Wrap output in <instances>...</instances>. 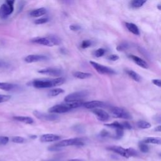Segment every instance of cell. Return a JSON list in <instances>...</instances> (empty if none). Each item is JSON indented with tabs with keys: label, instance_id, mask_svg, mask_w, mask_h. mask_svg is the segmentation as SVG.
<instances>
[{
	"label": "cell",
	"instance_id": "cell-46",
	"mask_svg": "<svg viewBox=\"0 0 161 161\" xmlns=\"http://www.w3.org/2000/svg\"><path fill=\"white\" fill-rule=\"evenodd\" d=\"M68 161H86L83 159H71L69 160Z\"/></svg>",
	"mask_w": 161,
	"mask_h": 161
},
{
	"label": "cell",
	"instance_id": "cell-18",
	"mask_svg": "<svg viewBox=\"0 0 161 161\" xmlns=\"http://www.w3.org/2000/svg\"><path fill=\"white\" fill-rule=\"evenodd\" d=\"M125 26L127 28L129 31L135 35H139L140 30L136 25L132 23H125Z\"/></svg>",
	"mask_w": 161,
	"mask_h": 161
},
{
	"label": "cell",
	"instance_id": "cell-42",
	"mask_svg": "<svg viewBox=\"0 0 161 161\" xmlns=\"http://www.w3.org/2000/svg\"><path fill=\"white\" fill-rule=\"evenodd\" d=\"M108 59L112 61H116L119 59V56L116 54H112L108 57Z\"/></svg>",
	"mask_w": 161,
	"mask_h": 161
},
{
	"label": "cell",
	"instance_id": "cell-24",
	"mask_svg": "<svg viewBox=\"0 0 161 161\" xmlns=\"http://www.w3.org/2000/svg\"><path fill=\"white\" fill-rule=\"evenodd\" d=\"M146 3V0H134L130 3L131 7L133 8H138L142 6Z\"/></svg>",
	"mask_w": 161,
	"mask_h": 161
},
{
	"label": "cell",
	"instance_id": "cell-20",
	"mask_svg": "<svg viewBox=\"0 0 161 161\" xmlns=\"http://www.w3.org/2000/svg\"><path fill=\"white\" fill-rule=\"evenodd\" d=\"M13 119L18 122H23V123H24V124H32L34 122L33 120L30 117H28V116H14Z\"/></svg>",
	"mask_w": 161,
	"mask_h": 161
},
{
	"label": "cell",
	"instance_id": "cell-21",
	"mask_svg": "<svg viewBox=\"0 0 161 161\" xmlns=\"http://www.w3.org/2000/svg\"><path fill=\"white\" fill-rule=\"evenodd\" d=\"M73 75L77 79H88L92 77V74L88 73V72H75L73 73Z\"/></svg>",
	"mask_w": 161,
	"mask_h": 161
},
{
	"label": "cell",
	"instance_id": "cell-26",
	"mask_svg": "<svg viewBox=\"0 0 161 161\" xmlns=\"http://www.w3.org/2000/svg\"><path fill=\"white\" fill-rule=\"evenodd\" d=\"M64 92V90L61 89V88H56V89H53L50 90L48 93V95L51 97H54L59 95V94L63 93Z\"/></svg>",
	"mask_w": 161,
	"mask_h": 161
},
{
	"label": "cell",
	"instance_id": "cell-44",
	"mask_svg": "<svg viewBox=\"0 0 161 161\" xmlns=\"http://www.w3.org/2000/svg\"><path fill=\"white\" fill-rule=\"evenodd\" d=\"M152 82L154 85H156V86H157L158 87L161 86L160 79H152Z\"/></svg>",
	"mask_w": 161,
	"mask_h": 161
},
{
	"label": "cell",
	"instance_id": "cell-33",
	"mask_svg": "<svg viewBox=\"0 0 161 161\" xmlns=\"http://www.w3.org/2000/svg\"><path fill=\"white\" fill-rule=\"evenodd\" d=\"M105 52L106 50L104 49H98L94 51V54L96 57H102L104 54H105Z\"/></svg>",
	"mask_w": 161,
	"mask_h": 161
},
{
	"label": "cell",
	"instance_id": "cell-1",
	"mask_svg": "<svg viewBox=\"0 0 161 161\" xmlns=\"http://www.w3.org/2000/svg\"><path fill=\"white\" fill-rule=\"evenodd\" d=\"M65 81L64 77H57L56 79H38L33 80L31 82V85L35 88H49L54 86H61Z\"/></svg>",
	"mask_w": 161,
	"mask_h": 161
},
{
	"label": "cell",
	"instance_id": "cell-23",
	"mask_svg": "<svg viewBox=\"0 0 161 161\" xmlns=\"http://www.w3.org/2000/svg\"><path fill=\"white\" fill-rule=\"evenodd\" d=\"M145 144H161V139L159 137H147L142 141Z\"/></svg>",
	"mask_w": 161,
	"mask_h": 161
},
{
	"label": "cell",
	"instance_id": "cell-35",
	"mask_svg": "<svg viewBox=\"0 0 161 161\" xmlns=\"http://www.w3.org/2000/svg\"><path fill=\"white\" fill-rule=\"evenodd\" d=\"M25 139L21 137H14L12 138V142L17 144H22L25 142Z\"/></svg>",
	"mask_w": 161,
	"mask_h": 161
},
{
	"label": "cell",
	"instance_id": "cell-31",
	"mask_svg": "<svg viewBox=\"0 0 161 161\" xmlns=\"http://www.w3.org/2000/svg\"><path fill=\"white\" fill-rule=\"evenodd\" d=\"M129 47V45L127 42H123L121 44H120L118 47H116L118 51H124V50H127Z\"/></svg>",
	"mask_w": 161,
	"mask_h": 161
},
{
	"label": "cell",
	"instance_id": "cell-6",
	"mask_svg": "<svg viewBox=\"0 0 161 161\" xmlns=\"http://www.w3.org/2000/svg\"><path fill=\"white\" fill-rule=\"evenodd\" d=\"M110 112L112 115L116 118L124 120H130L132 118L130 113L124 108H119V107H112L110 110Z\"/></svg>",
	"mask_w": 161,
	"mask_h": 161
},
{
	"label": "cell",
	"instance_id": "cell-19",
	"mask_svg": "<svg viewBox=\"0 0 161 161\" xmlns=\"http://www.w3.org/2000/svg\"><path fill=\"white\" fill-rule=\"evenodd\" d=\"M47 13V9L45 8H38L34 10L31 11L30 13V15L32 17H39L41 16H43Z\"/></svg>",
	"mask_w": 161,
	"mask_h": 161
},
{
	"label": "cell",
	"instance_id": "cell-17",
	"mask_svg": "<svg viewBox=\"0 0 161 161\" xmlns=\"http://www.w3.org/2000/svg\"><path fill=\"white\" fill-rule=\"evenodd\" d=\"M130 57L132 59V61H133L135 64H137L138 66H140V67L144 69H147L149 67V65H148L146 61H145L144 59L134 55H130Z\"/></svg>",
	"mask_w": 161,
	"mask_h": 161
},
{
	"label": "cell",
	"instance_id": "cell-38",
	"mask_svg": "<svg viewBox=\"0 0 161 161\" xmlns=\"http://www.w3.org/2000/svg\"><path fill=\"white\" fill-rule=\"evenodd\" d=\"M9 67V63L4 60L0 59V69H6Z\"/></svg>",
	"mask_w": 161,
	"mask_h": 161
},
{
	"label": "cell",
	"instance_id": "cell-40",
	"mask_svg": "<svg viewBox=\"0 0 161 161\" xmlns=\"http://www.w3.org/2000/svg\"><path fill=\"white\" fill-rule=\"evenodd\" d=\"M122 125L124 129H127V130H130L132 129V125L129 124L128 122H123L122 124Z\"/></svg>",
	"mask_w": 161,
	"mask_h": 161
},
{
	"label": "cell",
	"instance_id": "cell-34",
	"mask_svg": "<svg viewBox=\"0 0 161 161\" xmlns=\"http://www.w3.org/2000/svg\"><path fill=\"white\" fill-rule=\"evenodd\" d=\"M92 45V42H91V41L90 40H84L83 42H82L81 47V48L83 49H86L88 48V47H90Z\"/></svg>",
	"mask_w": 161,
	"mask_h": 161
},
{
	"label": "cell",
	"instance_id": "cell-37",
	"mask_svg": "<svg viewBox=\"0 0 161 161\" xmlns=\"http://www.w3.org/2000/svg\"><path fill=\"white\" fill-rule=\"evenodd\" d=\"M11 99V96L5 95V94H0V103L8 102Z\"/></svg>",
	"mask_w": 161,
	"mask_h": 161
},
{
	"label": "cell",
	"instance_id": "cell-29",
	"mask_svg": "<svg viewBox=\"0 0 161 161\" xmlns=\"http://www.w3.org/2000/svg\"><path fill=\"white\" fill-rule=\"evenodd\" d=\"M128 155L130 157H137L138 156V153L136 150H135L133 148H128L127 149Z\"/></svg>",
	"mask_w": 161,
	"mask_h": 161
},
{
	"label": "cell",
	"instance_id": "cell-30",
	"mask_svg": "<svg viewBox=\"0 0 161 161\" xmlns=\"http://www.w3.org/2000/svg\"><path fill=\"white\" fill-rule=\"evenodd\" d=\"M124 130H122V129H116V134L113 137L115 138V139H120L124 136Z\"/></svg>",
	"mask_w": 161,
	"mask_h": 161
},
{
	"label": "cell",
	"instance_id": "cell-8",
	"mask_svg": "<svg viewBox=\"0 0 161 161\" xmlns=\"http://www.w3.org/2000/svg\"><path fill=\"white\" fill-rule=\"evenodd\" d=\"M33 115L38 119L43 121H55L59 119L58 115L54 114H47V113L40 112L37 110L33 112Z\"/></svg>",
	"mask_w": 161,
	"mask_h": 161
},
{
	"label": "cell",
	"instance_id": "cell-4",
	"mask_svg": "<svg viewBox=\"0 0 161 161\" xmlns=\"http://www.w3.org/2000/svg\"><path fill=\"white\" fill-rule=\"evenodd\" d=\"M14 1H6L5 3L1 5L0 7V18L5 19L8 17L14 10Z\"/></svg>",
	"mask_w": 161,
	"mask_h": 161
},
{
	"label": "cell",
	"instance_id": "cell-43",
	"mask_svg": "<svg viewBox=\"0 0 161 161\" xmlns=\"http://www.w3.org/2000/svg\"><path fill=\"white\" fill-rule=\"evenodd\" d=\"M100 135L102 137H106L109 136L110 133L106 130H103L102 132H100Z\"/></svg>",
	"mask_w": 161,
	"mask_h": 161
},
{
	"label": "cell",
	"instance_id": "cell-10",
	"mask_svg": "<svg viewBox=\"0 0 161 161\" xmlns=\"http://www.w3.org/2000/svg\"><path fill=\"white\" fill-rule=\"evenodd\" d=\"M92 112L96 116L98 120L101 122H106L110 119V115L103 110L98 108L93 109Z\"/></svg>",
	"mask_w": 161,
	"mask_h": 161
},
{
	"label": "cell",
	"instance_id": "cell-5",
	"mask_svg": "<svg viewBox=\"0 0 161 161\" xmlns=\"http://www.w3.org/2000/svg\"><path fill=\"white\" fill-rule=\"evenodd\" d=\"M88 95V93L86 91H77V92L72 93L66 96L64 98V101L66 103L81 102Z\"/></svg>",
	"mask_w": 161,
	"mask_h": 161
},
{
	"label": "cell",
	"instance_id": "cell-48",
	"mask_svg": "<svg viewBox=\"0 0 161 161\" xmlns=\"http://www.w3.org/2000/svg\"><path fill=\"white\" fill-rule=\"evenodd\" d=\"M157 7H158V9H159V10H160V9H161V8H160V5H158V6H157Z\"/></svg>",
	"mask_w": 161,
	"mask_h": 161
},
{
	"label": "cell",
	"instance_id": "cell-2",
	"mask_svg": "<svg viewBox=\"0 0 161 161\" xmlns=\"http://www.w3.org/2000/svg\"><path fill=\"white\" fill-rule=\"evenodd\" d=\"M83 101L81 102H75L71 103H66L63 104H59L53 106L51 108L49 109V112L52 114H55V113H67L70 111L72 109L77 108L79 107L82 106L83 105Z\"/></svg>",
	"mask_w": 161,
	"mask_h": 161
},
{
	"label": "cell",
	"instance_id": "cell-47",
	"mask_svg": "<svg viewBox=\"0 0 161 161\" xmlns=\"http://www.w3.org/2000/svg\"><path fill=\"white\" fill-rule=\"evenodd\" d=\"M37 137L36 136V135H31L30 136V138H33V139H34V138H36Z\"/></svg>",
	"mask_w": 161,
	"mask_h": 161
},
{
	"label": "cell",
	"instance_id": "cell-28",
	"mask_svg": "<svg viewBox=\"0 0 161 161\" xmlns=\"http://www.w3.org/2000/svg\"><path fill=\"white\" fill-rule=\"evenodd\" d=\"M138 147H139L141 152L143 153H147L149 151V147L146 144L144 143L143 142H141L138 144Z\"/></svg>",
	"mask_w": 161,
	"mask_h": 161
},
{
	"label": "cell",
	"instance_id": "cell-16",
	"mask_svg": "<svg viewBox=\"0 0 161 161\" xmlns=\"http://www.w3.org/2000/svg\"><path fill=\"white\" fill-rule=\"evenodd\" d=\"M19 86L17 84L8 83H0V90L5 91H15L19 89Z\"/></svg>",
	"mask_w": 161,
	"mask_h": 161
},
{
	"label": "cell",
	"instance_id": "cell-39",
	"mask_svg": "<svg viewBox=\"0 0 161 161\" xmlns=\"http://www.w3.org/2000/svg\"><path fill=\"white\" fill-rule=\"evenodd\" d=\"M8 137L0 136V145H6L8 142Z\"/></svg>",
	"mask_w": 161,
	"mask_h": 161
},
{
	"label": "cell",
	"instance_id": "cell-11",
	"mask_svg": "<svg viewBox=\"0 0 161 161\" xmlns=\"http://www.w3.org/2000/svg\"><path fill=\"white\" fill-rule=\"evenodd\" d=\"M49 58L46 55H37V54H31L27 55L25 58V61L27 63H33L47 61Z\"/></svg>",
	"mask_w": 161,
	"mask_h": 161
},
{
	"label": "cell",
	"instance_id": "cell-9",
	"mask_svg": "<svg viewBox=\"0 0 161 161\" xmlns=\"http://www.w3.org/2000/svg\"><path fill=\"white\" fill-rule=\"evenodd\" d=\"M40 74L52 75V76H58L62 74V71L58 67H48L45 68L38 71Z\"/></svg>",
	"mask_w": 161,
	"mask_h": 161
},
{
	"label": "cell",
	"instance_id": "cell-3",
	"mask_svg": "<svg viewBox=\"0 0 161 161\" xmlns=\"http://www.w3.org/2000/svg\"><path fill=\"white\" fill-rule=\"evenodd\" d=\"M85 144L84 140L83 138H69V139H66L60 142L55 144L56 147H59V149H61V148L67 147V146H82Z\"/></svg>",
	"mask_w": 161,
	"mask_h": 161
},
{
	"label": "cell",
	"instance_id": "cell-14",
	"mask_svg": "<svg viewBox=\"0 0 161 161\" xmlns=\"http://www.w3.org/2000/svg\"><path fill=\"white\" fill-rule=\"evenodd\" d=\"M61 137L59 135H57L55 134H47L42 135L40 137V141L42 142H55L57 140H59Z\"/></svg>",
	"mask_w": 161,
	"mask_h": 161
},
{
	"label": "cell",
	"instance_id": "cell-13",
	"mask_svg": "<svg viewBox=\"0 0 161 161\" xmlns=\"http://www.w3.org/2000/svg\"><path fill=\"white\" fill-rule=\"evenodd\" d=\"M107 149L109 150H111L112 152H115L116 154H118L119 155L122 156V157H124L125 158H129V156L128 155L127 149L120 147V146H110L107 147Z\"/></svg>",
	"mask_w": 161,
	"mask_h": 161
},
{
	"label": "cell",
	"instance_id": "cell-27",
	"mask_svg": "<svg viewBox=\"0 0 161 161\" xmlns=\"http://www.w3.org/2000/svg\"><path fill=\"white\" fill-rule=\"evenodd\" d=\"M105 126L110 128H114V129H122V130H124V128H123L122 124L120 123H119L118 122H115L112 123V124H105Z\"/></svg>",
	"mask_w": 161,
	"mask_h": 161
},
{
	"label": "cell",
	"instance_id": "cell-41",
	"mask_svg": "<svg viewBox=\"0 0 161 161\" xmlns=\"http://www.w3.org/2000/svg\"><path fill=\"white\" fill-rule=\"evenodd\" d=\"M69 28H70L72 31H76L81 29V27L78 25H70V27H69Z\"/></svg>",
	"mask_w": 161,
	"mask_h": 161
},
{
	"label": "cell",
	"instance_id": "cell-45",
	"mask_svg": "<svg viewBox=\"0 0 161 161\" xmlns=\"http://www.w3.org/2000/svg\"><path fill=\"white\" fill-rule=\"evenodd\" d=\"M155 131L160 132L161 131V126L159 125V126H157V127H156L155 128Z\"/></svg>",
	"mask_w": 161,
	"mask_h": 161
},
{
	"label": "cell",
	"instance_id": "cell-15",
	"mask_svg": "<svg viewBox=\"0 0 161 161\" xmlns=\"http://www.w3.org/2000/svg\"><path fill=\"white\" fill-rule=\"evenodd\" d=\"M105 105V103L100 101H91L84 103L83 106L86 109H96L99 107H103Z\"/></svg>",
	"mask_w": 161,
	"mask_h": 161
},
{
	"label": "cell",
	"instance_id": "cell-7",
	"mask_svg": "<svg viewBox=\"0 0 161 161\" xmlns=\"http://www.w3.org/2000/svg\"><path fill=\"white\" fill-rule=\"evenodd\" d=\"M90 64L94 68V69H96V71L101 74L112 75L116 74V72L115 71V70H113V69L106 67V66H105L102 64H100L97 62L90 61Z\"/></svg>",
	"mask_w": 161,
	"mask_h": 161
},
{
	"label": "cell",
	"instance_id": "cell-32",
	"mask_svg": "<svg viewBox=\"0 0 161 161\" xmlns=\"http://www.w3.org/2000/svg\"><path fill=\"white\" fill-rule=\"evenodd\" d=\"M50 40H51V42L53 45H58L61 43V40H60L56 36H50L49 37Z\"/></svg>",
	"mask_w": 161,
	"mask_h": 161
},
{
	"label": "cell",
	"instance_id": "cell-25",
	"mask_svg": "<svg viewBox=\"0 0 161 161\" xmlns=\"http://www.w3.org/2000/svg\"><path fill=\"white\" fill-rule=\"evenodd\" d=\"M137 127L141 129H147L151 127V124L146 121L140 120L137 123Z\"/></svg>",
	"mask_w": 161,
	"mask_h": 161
},
{
	"label": "cell",
	"instance_id": "cell-12",
	"mask_svg": "<svg viewBox=\"0 0 161 161\" xmlns=\"http://www.w3.org/2000/svg\"><path fill=\"white\" fill-rule=\"evenodd\" d=\"M31 42L34 43L40 44V45H45L47 47H52L53 45L52 44L51 40L48 37H36L31 39Z\"/></svg>",
	"mask_w": 161,
	"mask_h": 161
},
{
	"label": "cell",
	"instance_id": "cell-36",
	"mask_svg": "<svg viewBox=\"0 0 161 161\" xmlns=\"http://www.w3.org/2000/svg\"><path fill=\"white\" fill-rule=\"evenodd\" d=\"M48 21H49V18L45 17V18H41L40 19H37V20L34 21V23L36 25H40V24L45 23L47 22H48Z\"/></svg>",
	"mask_w": 161,
	"mask_h": 161
},
{
	"label": "cell",
	"instance_id": "cell-22",
	"mask_svg": "<svg viewBox=\"0 0 161 161\" xmlns=\"http://www.w3.org/2000/svg\"><path fill=\"white\" fill-rule=\"evenodd\" d=\"M125 72H127V74L128 75V76L131 77L132 79H134L135 81L139 82L141 79V77L140 75L136 72L134 71L133 70H130V69H126Z\"/></svg>",
	"mask_w": 161,
	"mask_h": 161
}]
</instances>
